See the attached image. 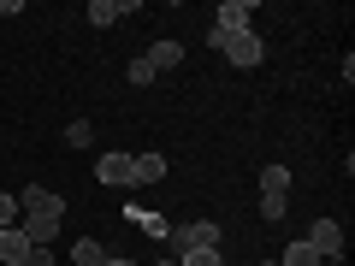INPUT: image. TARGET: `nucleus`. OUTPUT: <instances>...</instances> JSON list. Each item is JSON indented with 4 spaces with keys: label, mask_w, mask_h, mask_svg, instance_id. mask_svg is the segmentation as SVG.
I'll list each match as a JSON object with an SVG mask.
<instances>
[{
    "label": "nucleus",
    "mask_w": 355,
    "mask_h": 266,
    "mask_svg": "<svg viewBox=\"0 0 355 266\" xmlns=\"http://www.w3.org/2000/svg\"><path fill=\"white\" fill-rule=\"evenodd\" d=\"M291 213V195H261V219H284Z\"/></svg>",
    "instance_id": "dca6fc26"
},
{
    "label": "nucleus",
    "mask_w": 355,
    "mask_h": 266,
    "mask_svg": "<svg viewBox=\"0 0 355 266\" xmlns=\"http://www.w3.org/2000/svg\"><path fill=\"white\" fill-rule=\"evenodd\" d=\"M178 60H184V42H154V48L142 53V65H148L154 77H160V71H172Z\"/></svg>",
    "instance_id": "0eeeda50"
},
{
    "label": "nucleus",
    "mask_w": 355,
    "mask_h": 266,
    "mask_svg": "<svg viewBox=\"0 0 355 266\" xmlns=\"http://www.w3.org/2000/svg\"><path fill=\"white\" fill-rule=\"evenodd\" d=\"M101 260H107V249L95 237H77L71 242V266H101Z\"/></svg>",
    "instance_id": "ddd939ff"
},
{
    "label": "nucleus",
    "mask_w": 355,
    "mask_h": 266,
    "mask_svg": "<svg viewBox=\"0 0 355 266\" xmlns=\"http://www.w3.org/2000/svg\"><path fill=\"white\" fill-rule=\"evenodd\" d=\"M261 195H291V166H261Z\"/></svg>",
    "instance_id": "f8f14e48"
},
{
    "label": "nucleus",
    "mask_w": 355,
    "mask_h": 266,
    "mask_svg": "<svg viewBox=\"0 0 355 266\" xmlns=\"http://www.w3.org/2000/svg\"><path fill=\"white\" fill-rule=\"evenodd\" d=\"M279 266H320V254L308 249V242H291V249L279 254Z\"/></svg>",
    "instance_id": "4468645a"
},
{
    "label": "nucleus",
    "mask_w": 355,
    "mask_h": 266,
    "mask_svg": "<svg viewBox=\"0 0 355 266\" xmlns=\"http://www.w3.org/2000/svg\"><path fill=\"white\" fill-rule=\"evenodd\" d=\"M125 12H137V0H89V24H119Z\"/></svg>",
    "instance_id": "6e6552de"
},
{
    "label": "nucleus",
    "mask_w": 355,
    "mask_h": 266,
    "mask_svg": "<svg viewBox=\"0 0 355 266\" xmlns=\"http://www.w3.org/2000/svg\"><path fill=\"white\" fill-rule=\"evenodd\" d=\"M65 142H71V148H89V142H95V125H89V118H77V125L65 130Z\"/></svg>",
    "instance_id": "f3484780"
},
{
    "label": "nucleus",
    "mask_w": 355,
    "mask_h": 266,
    "mask_svg": "<svg viewBox=\"0 0 355 266\" xmlns=\"http://www.w3.org/2000/svg\"><path fill=\"white\" fill-rule=\"evenodd\" d=\"M160 177H166L160 154H137V160H130V184H160Z\"/></svg>",
    "instance_id": "9d476101"
},
{
    "label": "nucleus",
    "mask_w": 355,
    "mask_h": 266,
    "mask_svg": "<svg viewBox=\"0 0 355 266\" xmlns=\"http://www.w3.org/2000/svg\"><path fill=\"white\" fill-rule=\"evenodd\" d=\"M190 249H219V225L214 219H196V225H166V254H190Z\"/></svg>",
    "instance_id": "f03ea898"
},
{
    "label": "nucleus",
    "mask_w": 355,
    "mask_h": 266,
    "mask_svg": "<svg viewBox=\"0 0 355 266\" xmlns=\"http://www.w3.org/2000/svg\"><path fill=\"white\" fill-rule=\"evenodd\" d=\"M207 42H214L231 65H243V71L261 65V36H254V30H207Z\"/></svg>",
    "instance_id": "f257e3e1"
},
{
    "label": "nucleus",
    "mask_w": 355,
    "mask_h": 266,
    "mask_svg": "<svg viewBox=\"0 0 355 266\" xmlns=\"http://www.w3.org/2000/svg\"><path fill=\"white\" fill-rule=\"evenodd\" d=\"M6 225H18V202H12L6 190H0V231H6Z\"/></svg>",
    "instance_id": "a211bd4d"
},
{
    "label": "nucleus",
    "mask_w": 355,
    "mask_h": 266,
    "mask_svg": "<svg viewBox=\"0 0 355 266\" xmlns=\"http://www.w3.org/2000/svg\"><path fill=\"white\" fill-rule=\"evenodd\" d=\"M130 160H137V154H119V148H107L101 160H95V177H101V184H113V190H125V184H130Z\"/></svg>",
    "instance_id": "20e7f679"
},
{
    "label": "nucleus",
    "mask_w": 355,
    "mask_h": 266,
    "mask_svg": "<svg viewBox=\"0 0 355 266\" xmlns=\"http://www.w3.org/2000/svg\"><path fill=\"white\" fill-rule=\"evenodd\" d=\"M154 266H178V260H172V254H160V260H154Z\"/></svg>",
    "instance_id": "412c9836"
},
{
    "label": "nucleus",
    "mask_w": 355,
    "mask_h": 266,
    "mask_svg": "<svg viewBox=\"0 0 355 266\" xmlns=\"http://www.w3.org/2000/svg\"><path fill=\"white\" fill-rule=\"evenodd\" d=\"M137 225L154 231V237H166V219H160V213H137Z\"/></svg>",
    "instance_id": "6ab92c4d"
},
{
    "label": "nucleus",
    "mask_w": 355,
    "mask_h": 266,
    "mask_svg": "<svg viewBox=\"0 0 355 266\" xmlns=\"http://www.w3.org/2000/svg\"><path fill=\"white\" fill-rule=\"evenodd\" d=\"M308 249H314L320 260H338V254H343V225H338V219H314V231H308Z\"/></svg>",
    "instance_id": "7ed1b4c3"
},
{
    "label": "nucleus",
    "mask_w": 355,
    "mask_h": 266,
    "mask_svg": "<svg viewBox=\"0 0 355 266\" xmlns=\"http://www.w3.org/2000/svg\"><path fill=\"white\" fill-rule=\"evenodd\" d=\"M101 266H137V260H125V254H107V260Z\"/></svg>",
    "instance_id": "aec40b11"
},
{
    "label": "nucleus",
    "mask_w": 355,
    "mask_h": 266,
    "mask_svg": "<svg viewBox=\"0 0 355 266\" xmlns=\"http://www.w3.org/2000/svg\"><path fill=\"white\" fill-rule=\"evenodd\" d=\"M30 249H36V242H30L18 225L0 231V266H24V260H30Z\"/></svg>",
    "instance_id": "423d86ee"
},
{
    "label": "nucleus",
    "mask_w": 355,
    "mask_h": 266,
    "mask_svg": "<svg viewBox=\"0 0 355 266\" xmlns=\"http://www.w3.org/2000/svg\"><path fill=\"white\" fill-rule=\"evenodd\" d=\"M214 30H249V0H225L214 18Z\"/></svg>",
    "instance_id": "9b49d317"
},
{
    "label": "nucleus",
    "mask_w": 355,
    "mask_h": 266,
    "mask_svg": "<svg viewBox=\"0 0 355 266\" xmlns=\"http://www.w3.org/2000/svg\"><path fill=\"white\" fill-rule=\"evenodd\" d=\"M178 266H225V260H219V249H190L178 254Z\"/></svg>",
    "instance_id": "2eb2a0df"
},
{
    "label": "nucleus",
    "mask_w": 355,
    "mask_h": 266,
    "mask_svg": "<svg viewBox=\"0 0 355 266\" xmlns=\"http://www.w3.org/2000/svg\"><path fill=\"white\" fill-rule=\"evenodd\" d=\"M18 207H24V213H65V202L53 190H42V184H30V190L18 195Z\"/></svg>",
    "instance_id": "1a4fd4ad"
},
{
    "label": "nucleus",
    "mask_w": 355,
    "mask_h": 266,
    "mask_svg": "<svg viewBox=\"0 0 355 266\" xmlns=\"http://www.w3.org/2000/svg\"><path fill=\"white\" fill-rule=\"evenodd\" d=\"M60 219H65V213H24V225H18V231H24L36 249H48V242L60 237Z\"/></svg>",
    "instance_id": "39448f33"
}]
</instances>
